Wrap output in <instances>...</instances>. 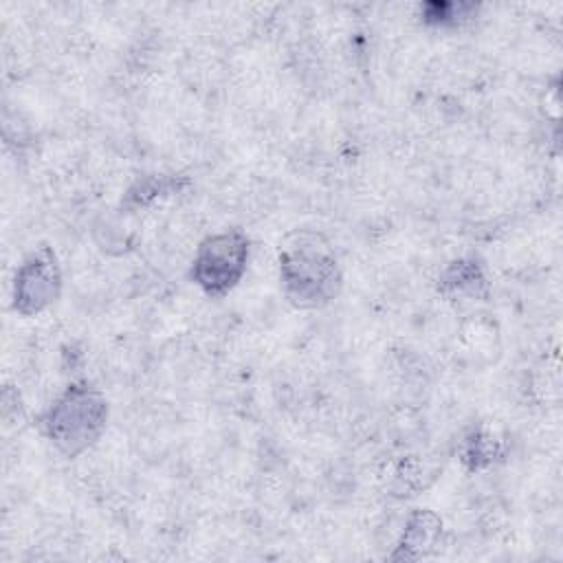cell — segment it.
<instances>
[{"label": "cell", "instance_id": "cell-1", "mask_svg": "<svg viewBox=\"0 0 563 563\" xmlns=\"http://www.w3.org/2000/svg\"><path fill=\"white\" fill-rule=\"evenodd\" d=\"M279 277L297 306H323L336 297L341 271L328 244L317 235H299L279 255Z\"/></svg>", "mask_w": 563, "mask_h": 563}, {"label": "cell", "instance_id": "cell-2", "mask_svg": "<svg viewBox=\"0 0 563 563\" xmlns=\"http://www.w3.org/2000/svg\"><path fill=\"white\" fill-rule=\"evenodd\" d=\"M106 418V398L88 385H73L46 411L44 429L51 442L73 457L101 435Z\"/></svg>", "mask_w": 563, "mask_h": 563}, {"label": "cell", "instance_id": "cell-3", "mask_svg": "<svg viewBox=\"0 0 563 563\" xmlns=\"http://www.w3.org/2000/svg\"><path fill=\"white\" fill-rule=\"evenodd\" d=\"M249 262V238L238 231H222L200 242L194 264L191 279L211 297L227 295L244 275Z\"/></svg>", "mask_w": 563, "mask_h": 563}, {"label": "cell", "instance_id": "cell-4", "mask_svg": "<svg viewBox=\"0 0 563 563\" xmlns=\"http://www.w3.org/2000/svg\"><path fill=\"white\" fill-rule=\"evenodd\" d=\"M59 292V266L51 249H40L15 273V310L22 314H33L44 310L51 301H55Z\"/></svg>", "mask_w": 563, "mask_h": 563}, {"label": "cell", "instance_id": "cell-5", "mask_svg": "<svg viewBox=\"0 0 563 563\" xmlns=\"http://www.w3.org/2000/svg\"><path fill=\"white\" fill-rule=\"evenodd\" d=\"M440 532V519L431 512H416L402 534L400 550L405 556H420L429 545H433L435 534Z\"/></svg>", "mask_w": 563, "mask_h": 563}, {"label": "cell", "instance_id": "cell-6", "mask_svg": "<svg viewBox=\"0 0 563 563\" xmlns=\"http://www.w3.org/2000/svg\"><path fill=\"white\" fill-rule=\"evenodd\" d=\"M442 284L457 295L477 297L486 288V277H484L479 264H475L473 260H468V262L460 260L446 271V275L442 277Z\"/></svg>", "mask_w": 563, "mask_h": 563}]
</instances>
